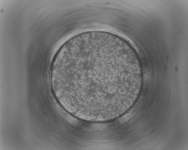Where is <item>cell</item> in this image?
I'll list each match as a JSON object with an SVG mask.
<instances>
[{"instance_id": "cell-1", "label": "cell", "mask_w": 188, "mask_h": 150, "mask_svg": "<svg viewBox=\"0 0 188 150\" xmlns=\"http://www.w3.org/2000/svg\"><path fill=\"white\" fill-rule=\"evenodd\" d=\"M54 96L73 115L101 120L120 113L138 94L143 74L138 59L118 41L86 36L57 53L50 73Z\"/></svg>"}]
</instances>
